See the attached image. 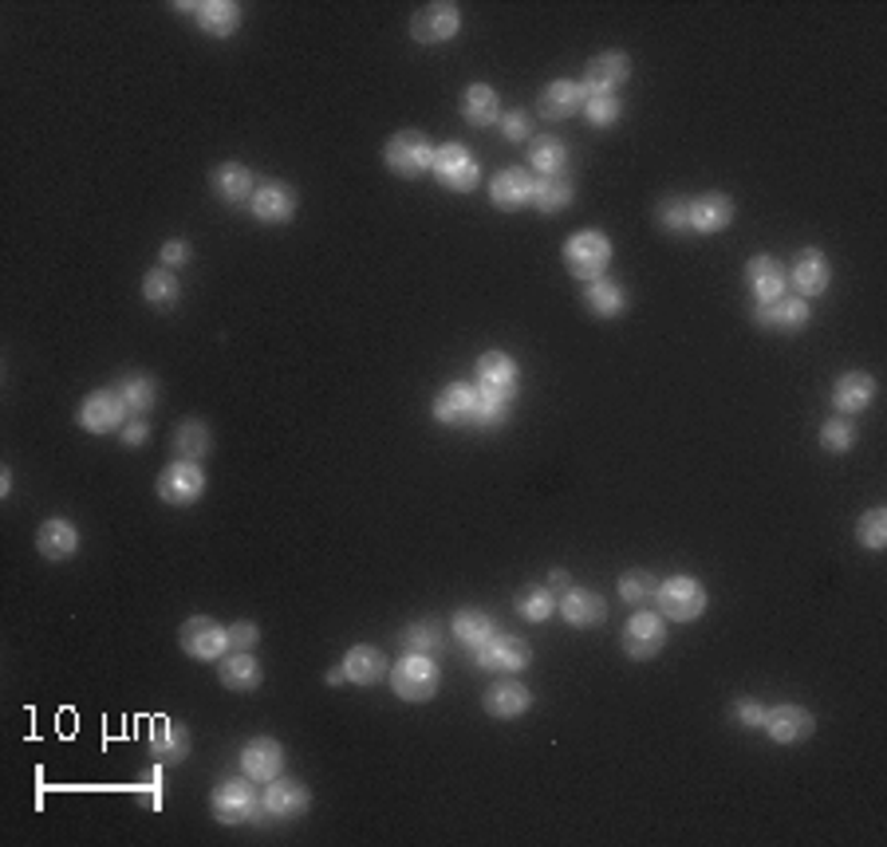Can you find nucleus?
<instances>
[{"label": "nucleus", "mask_w": 887, "mask_h": 847, "mask_svg": "<svg viewBox=\"0 0 887 847\" xmlns=\"http://www.w3.org/2000/svg\"><path fill=\"white\" fill-rule=\"evenodd\" d=\"M458 29H462V9H458L453 0H435V4H426V9H418L415 16H410V36L426 47L453 40Z\"/></svg>", "instance_id": "1a4fd4ad"}, {"label": "nucleus", "mask_w": 887, "mask_h": 847, "mask_svg": "<svg viewBox=\"0 0 887 847\" xmlns=\"http://www.w3.org/2000/svg\"><path fill=\"white\" fill-rule=\"evenodd\" d=\"M229 631V647L233 650H249V647H256V639H261V627L256 623H233V627H226Z\"/></svg>", "instance_id": "864d4df0"}, {"label": "nucleus", "mask_w": 887, "mask_h": 847, "mask_svg": "<svg viewBox=\"0 0 887 847\" xmlns=\"http://www.w3.org/2000/svg\"><path fill=\"white\" fill-rule=\"evenodd\" d=\"M872 398H876V378H872L868 371H848V375H841L836 386H832V406H836L841 415L868 410Z\"/></svg>", "instance_id": "cd10ccee"}, {"label": "nucleus", "mask_w": 887, "mask_h": 847, "mask_svg": "<svg viewBox=\"0 0 887 847\" xmlns=\"http://www.w3.org/2000/svg\"><path fill=\"white\" fill-rule=\"evenodd\" d=\"M560 615L568 619V627H595V623L607 619V603L604 595L588 592V587H568L565 600H560Z\"/></svg>", "instance_id": "c85d7f7f"}, {"label": "nucleus", "mask_w": 887, "mask_h": 847, "mask_svg": "<svg viewBox=\"0 0 887 847\" xmlns=\"http://www.w3.org/2000/svg\"><path fill=\"white\" fill-rule=\"evenodd\" d=\"M548 580H552V587H568V572H565V568H557V572L548 575Z\"/></svg>", "instance_id": "4d7b16f0"}, {"label": "nucleus", "mask_w": 887, "mask_h": 847, "mask_svg": "<svg viewBox=\"0 0 887 847\" xmlns=\"http://www.w3.org/2000/svg\"><path fill=\"white\" fill-rule=\"evenodd\" d=\"M655 595H659L662 615L675 623H694L707 612V587L694 575H670V580H662Z\"/></svg>", "instance_id": "0eeeda50"}, {"label": "nucleus", "mask_w": 887, "mask_h": 847, "mask_svg": "<svg viewBox=\"0 0 887 847\" xmlns=\"http://www.w3.org/2000/svg\"><path fill=\"white\" fill-rule=\"evenodd\" d=\"M572 198H577V186H572L565 174H557V178H540L537 182L533 206H537L540 213H560V209L572 206Z\"/></svg>", "instance_id": "a19ab883"}, {"label": "nucleus", "mask_w": 887, "mask_h": 847, "mask_svg": "<svg viewBox=\"0 0 887 847\" xmlns=\"http://www.w3.org/2000/svg\"><path fill=\"white\" fill-rule=\"evenodd\" d=\"M253 784L256 781H249V777H233V781H221L218 789H213V796H209V812H213V820H218V824H229V828L261 820L265 804H261V796H256Z\"/></svg>", "instance_id": "f03ea898"}, {"label": "nucleus", "mask_w": 887, "mask_h": 847, "mask_svg": "<svg viewBox=\"0 0 887 847\" xmlns=\"http://www.w3.org/2000/svg\"><path fill=\"white\" fill-rule=\"evenodd\" d=\"M189 9H194V20H198V29L206 36L226 40L241 29V4H233V0H201V4H189Z\"/></svg>", "instance_id": "c756f323"}, {"label": "nucleus", "mask_w": 887, "mask_h": 847, "mask_svg": "<svg viewBox=\"0 0 887 847\" xmlns=\"http://www.w3.org/2000/svg\"><path fill=\"white\" fill-rule=\"evenodd\" d=\"M478 391H485V395L493 398H505V403H513V395H517L521 386V367L517 359L505 355V351H485V355H478Z\"/></svg>", "instance_id": "f8f14e48"}, {"label": "nucleus", "mask_w": 887, "mask_h": 847, "mask_svg": "<svg viewBox=\"0 0 887 847\" xmlns=\"http://www.w3.org/2000/svg\"><path fill=\"white\" fill-rule=\"evenodd\" d=\"M450 631H453V639L462 642V647L478 650L493 635V615L482 612V607H462V612L453 615Z\"/></svg>", "instance_id": "58836bf2"}, {"label": "nucleus", "mask_w": 887, "mask_h": 847, "mask_svg": "<svg viewBox=\"0 0 887 847\" xmlns=\"http://www.w3.org/2000/svg\"><path fill=\"white\" fill-rule=\"evenodd\" d=\"M627 79H632V59L623 52H604L584 67L580 87H584V95H615Z\"/></svg>", "instance_id": "6ab92c4d"}, {"label": "nucleus", "mask_w": 887, "mask_h": 847, "mask_svg": "<svg viewBox=\"0 0 887 847\" xmlns=\"http://www.w3.org/2000/svg\"><path fill=\"white\" fill-rule=\"evenodd\" d=\"M201 493H206V473H201L198 462H171L158 473V497L166 505H198Z\"/></svg>", "instance_id": "ddd939ff"}, {"label": "nucleus", "mask_w": 887, "mask_h": 847, "mask_svg": "<svg viewBox=\"0 0 887 847\" xmlns=\"http://www.w3.org/2000/svg\"><path fill=\"white\" fill-rule=\"evenodd\" d=\"M513 607H517V615H521V619H529V623H545L548 615L557 612V595L548 592V587L533 584V587H525V592H517V600H513Z\"/></svg>", "instance_id": "79ce46f5"}, {"label": "nucleus", "mask_w": 887, "mask_h": 847, "mask_svg": "<svg viewBox=\"0 0 887 847\" xmlns=\"http://www.w3.org/2000/svg\"><path fill=\"white\" fill-rule=\"evenodd\" d=\"M435 142L426 139L423 131H398L383 146V162L391 166V174L398 178H423L426 169L435 166Z\"/></svg>", "instance_id": "7ed1b4c3"}, {"label": "nucleus", "mask_w": 887, "mask_h": 847, "mask_svg": "<svg viewBox=\"0 0 887 847\" xmlns=\"http://www.w3.org/2000/svg\"><path fill=\"white\" fill-rule=\"evenodd\" d=\"M340 682H348V674H343V667H336L328 674V686H340Z\"/></svg>", "instance_id": "13d9d810"}, {"label": "nucleus", "mask_w": 887, "mask_h": 847, "mask_svg": "<svg viewBox=\"0 0 887 847\" xmlns=\"http://www.w3.org/2000/svg\"><path fill=\"white\" fill-rule=\"evenodd\" d=\"M142 300L151 304V308H158V311H171L174 304L182 300V284H178V276L171 273V268H151V273L142 276Z\"/></svg>", "instance_id": "e433bc0d"}, {"label": "nucleus", "mask_w": 887, "mask_h": 847, "mask_svg": "<svg viewBox=\"0 0 887 847\" xmlns=\"http://www.w3.org/2000/svg\"><path fill=\"white\" fill-rule=\"evenodd\" d=\"M730 221H734V198H726V194L710 189V194L690 201V229L694 233H722V229H730Z\"/></svg>", "instance_id": "a878e982"}, {"label": "nucleus", "mask_w": 887, "mask_h": 847, "mask_svg": "<svg viewBox=\"0 0 887 847\" xmlns=\"http://www.w3.org/2000/svg\"><path fill=\"white\" fill-rule=\"evenodd\" d=\"M533 194H537V182H533L529 169L521 166H505L493 174L490 182V201L505 213H517V209L533 206Z\"/></svg>", "instance_id": "dca6fc26"}, {"label": "nucleus", "mask_w": 887, "mask_h": 847, "mask_svg": "<svg viewBox=\"0 0 887 847\" xmlns=\"http://www.w3.org/2000/svg\"><path fill=\"white\" fill-rule=\"evenodd\" d=\"M241 772L249 781L269 784L284 772V749L273 741V737H253V741L241 749Z\"/></svg>", "instance_id": "5701e85b"}, {"label": "nucleus", "mask_w": 887, "mask_h": 847, "mask_svg": "<svg viewBox=\"0 0 887 847\" xmlns=\"http://www.w3.org/2000/svg\"><path fill=\"white\" fill-rule=\"evenodd\" d=\"M655 221H659L667 233H690V198H679L670 194L655 206Z\"/></svg>", "instance_id": "a18cd8bd"}, {"label": "nucleus", "mask_w": 887, "mask_h": 847, "mask_svg": "<svg viewBox=\"0 0 887 847\" xmlns=\"http://www.w3.org/2000/svg\"><path fill=\"white\" fill-rule=\"evenodd\" d=\"M189 256H194V253H189L186 241H178V237H174V241H166V245H162V268H182Z\"/></svg>", "instance_id": "5fc2aeb1"}, {"label": "nucleus", "mask_w": 887, "mask_h": 847, "mask_svg": "<svg viewBox=\"0 0 887 847\" xmlns=\"http://www.w3.org/2000/svg\"><path fill=\"white\" fill-rule=\"evenodd\" d=\"M435 418L442 426H453V430H466V426H478V430H497V426L510 422V403L505 398H493L485 391H478L473 383H450L435 395Z\"/></svg>", "instance_id": "f257e3e1"}, {"label": "nucleus", "mask_w": 887, "mask_h": 847, "mask_svg": "<svg viewBox=\"0 0 887 847\" xmlns=\"http://www.w3.org/2000/svg\"><path fill=\"white\" fill-rule=\"evenodd\" d=\"M430 174L438 178V186L453 189V194H470V189H478V182H482V166H478V158H473L470 146H462V142L438 146Z\"/></svg>", "instance_id": "423d86ee"}, {"label": "nucleus", "mask_w": 887, "mask_h": 847, "mask_svg": "<svg viewBox=\"0 0 887 847\" xmlns=\"http://www.w3.org/2000/svg\"><path fill=\"white\" fill-rule=\"evenodd\" d=\"M221 686L237 690V694H249V690L261 686V662L249 654V650H233V654H221Z\"/></svg>", "instance_id": "f704fd0d"}, {"label": "nucleus", "mask_w": 887, "mask_h": 847, "mask_svg": "<svg viewBox=\"0 0 887 847\" xmlns=\"http://www.w3.org/2000/svg\"><path fill=\"white\" fill-rule=\"evenodd\" d=\"M127 410H131V406L123 403L119 391H91V395L79 403L76 422L84 426L87 433H114L127 426Z\"/></svg>", "instance_id": "9d476101"}, {"label": "nucleus", "mask_w": 887, "mask_h": 847, "mask_svg": "<svg viewBox=\"0 0 887 847\" xmlns=\"http://www.w3.org/2000/svg\"><path fill=\"white\" fill-rule=\"evenodd\" d=\"M655 592H659V580H655L651 572H643V568L620 575V595H623V603H632V607L635 603H647Z\"/></svg>", "instance_id": "09e8293b"}, {"label": "nucleus", "mask_w": 887, "mask_h": 847, "mask_svg": "<svg viewBox=\"0 0 887 847\" xmlns=\"http://www.w3.org/2000/svg\"><path fill=\"white\" fill-rule=\"evenodd\" d=\"M209 186H213V194H218L221 201H229V206H249L256 194V178L245 162H221V166H213Z\"/></svg>", "instance_id": "393cba45"}, {"label": "nucleus", "mask_w": 887, "mask_h": 847, "mask_svg": "<svg viewBox=\"0 0 887 847\" xmlns=\"http://www.w3.org/2000/svg\"><path fill=\"white\" fill-rule=\"evenodd\" d=\"M856 540L868 548V552H879V548L887 544V508H868V513L859 517Z\"/></svg>", "instance_id": "de8ad7c7"}, {"label": "nucleus", "mask_w": 887, "mask_h": 847, "mask_svg": "<svg viewBox=\"0 0 887 847\" xmlns=\"http://www.w3.org/2000/svg\"><path fill=\"white\" fill-rule=\"evenodd\" d=\"M501 134L510 142H529L533 139V114L521 111V107H513V111L501 114Z\"/></svg>", "instance_id": "3c124183"}, {"label": "nucleus", "mask_w": 887, "mask_h": 847, "mask_svg": "<svg viewBox=\"0 0 887 847\" xmlns=\"http://www.w3.org/2000/svg\"><path fill=\"white\" fill-rule=\"evenodd\" d=\"M789 280H793L797 296L801 300H812V296L829 293L832 284V264L829 256L821 253V249H801L793 261V268H789Z\"/></svg>", "instance_id": "412c9836"}, {"label": "nucleus", "mask_w": 887, "mask_h": 847, "mask_svg": "<svg viewBox=\"0 0 887 847\" xmlns=\"http://www.w3.org/2000/svg\"><path fill=\"white\" fill-rule=\"evenodd\" d=\"M178 642H182V650H186L189 659L218 662L221 654H226V647H229V631L221 627V623L209 619V615H194V619L182 623Z\"/></svg>", "instance_id": "9b49d317"}, {"label": "nucleus", "mask_w": 887, "mask_h": 847, "mask_svg": "<svg viewBox=\"0 0 887 847\" xmlns=\"http://www.w3.org/2000/svg\"><path fill=\"white\" fill-rule=\"evenodd\" d=\"M119 438H123V446H142L146 438H151V426H146V422H127L123 430H119Z\"/></svg>", "instance_id": "6e6d98bb"}, {"label": "nucleus", "mask_w": 887, "mask_h": 847, "mask_svg": "<svg viewBox=\"0 0 887 847\" xmlns=\"http://www.w3.org/2000/svg\"><path fill=\"white\" fill-rule=\"evenodd\" d=\"M383 670H387L383 650L368 647V642L351 647L348 659H343V674H348V682H355V686H375L379 678H383Z\"/></svg>", "instance_id": "c9c22d12"}, {"label": "nucleus", "mask_w": 887, "mask_h": 847, "mask_svg": "<svg viewBox=\"0 0 887 847\" xmlns=\"http://www.w3.org/2000/svg\"><path fill=\"white\" fill-rule=\"evenodd\" d=\"M438 678H442V670L430 654H410L406 650L403 659L391 667V686L403 702H430L438 694Z\"/></svg>", "instance_id": "20e7f679"}, {"label": "nucleus", "mask_w": 887, "mask_h": 847, "mask_svg": "<svg viewBox=\"0 0 887 847\" xmlns=\"http://www.w3.org/2000/svg\"><path fill=\"white\" fill-rule=\"evenodd\" d=\"M762 729L774 737L777 745H801L812 737L817 722H812V714L804 706H774V710H765Z\"/></svg>", "instance_id": "4be33fe9"}, {"label": "nucleus", "mask_w": 887, "mask_h": 847, "mask_svg": "<svg viewBox=\"0 0 887 847\" xmlns=\"http://www.w3.org/2000/svg\"><path fill=\"white\" fill-rule=\"evenodd\" d=\"M730 714H734L737 725H746V729H762L765 725V706L757 697H737L734 706H730Z\"/></svg>", "instance_id": "603ef678"}, {"label": "nucleus", "mask_w": 887, "mask_h": 847, "mask_svg": "<svg viewBox=\"0 0 887 847\" xmlns=\"http://www.w3.org/2000/svg\"><path fill=\"white\" fill-rule=\"evenodd\" d=\"M565 264L577 280H595L607 276L604 268L612 264V241L600 229H584V233L568 237L565 241Z\"/></svg>", "instance_id": "39448f33"}, {"label": "nucleus", "mask_w": 887, "mask_h": 847, "mask_svg": "<svg viewBox=\"0 0 887 847\" xmlns=\"http://www.w3.org/2000/svg\"><path fill=\"white\" fill-rule=\"evenodd\" d=\"M473 662L490 674H521L533 662V647L517 635H490L482 647L473 650Z\"/></svg>", "instance_id": "6e6552de"}, {"label": "nucleus", "mask_w": 887, "mask_h": 847, "mask_svg": "<svg viewBox=\"0 0 887 847\" xmlns=\"http://www.w3.org/2000/svg\"><path fill=\"white\" fill-rule=\"evenodd\" d=\"M584 119L592 127H615L620 123V114H623V103H620V95H584Z\"/></svg>", "instance_id": "49530a36"}, {"label": "nucleus", "mask_w": 887, "mask_h": 847, "mask_svg": "<svg viewBox=\"0 0 887 847\" xmlns=\"http://www.w3.org/2000/svg\"><path fill=\"white\" fill-rule=\"evenodd\" d=\"M151 757L158 765H182V761H186V757H189V729H186V725L171 722V717L154 722Z\"/></svg>", "instance_id": "7c9ffc66"}, {"label": "nucleus", "mask_w": 887, "mask_h": 847, "mask_svg": "<svg viewBox=\"0 0 887 847\" xmlns=\"http://www.w3.org/2000/svg\"><path fill=\"white\" fill-rule=\"evenodd\" d=\"M261 804H265V812L273 820H300L311 809V792L296 777H276V781H269Z\"/></svg>", "instance_id": "a211bd4d"}, {"label": "nucleus", "mask_w": 887, "mask_h": 847, "mask_svg": "<svg viewBox=\"0 0 887 847\" xmlns=\"http://www.w3.org/2000/svg\"><path fill=\"white\" fill-rule=\"evenodd\" d=\"M584 107V87L580 79H552V84L540 91V114L545 119H568Z\"/></svg>", "instance_id": "473e14b6"}, {"label": "nucleus", "mask_w": 887, "mask_h": 847, "mask_svg": "<svg viewBox=\"0 0 887 847\" xmlns=\"http://www.w3.org/2000/svg\"><path fill=\"white\" fill-rule=\"evenodd\" d=\"M529 166L537 169L540 178H557V174H565L568 169V146L560 139H552V134L533 139L529 142Z\"/></svg>", "instance_id": "ea45409f"}, {"label": "nucleus", "mask_w": 887, "mask_h": 847, "mask_svg": "<svg viewBox=\"0 0 887 847\" xmlns=\"http://www.w3.org/2000/svg\"><path fill=\"white\" fill-rule=\"evenodd\" d=\"M809 300H801V296L785 293V296H774V300H762L754 308V323H762L765 331H801L804 323H809Z\"/></svg>", "instance_id": "f3484780"}, {"label": "nucleus", "mask_w": 887, "mask_h": 847, "mask_svg": "<svg viewBox=\"0 0 887 847\" xmlns=\"http://www.w3.org/2000/svg\"><path fill=\"white\" fill-rule=\"evenodd\" d=\"M746 288L754 300H774V296L789 293V268L777 256H749L746 261Z\"/></svg>", "instance_id": "b1692460"}, {"label": "nucleus", "mask_w": 887, "mask_h": 847, "mask_svg": "<svg viewBox=\"0 0 887 847\" xmlns=\"http://www.w3.org/2000/svg\"><path fill=\"white\" fill-rule=\"evenodd\" d=\"M249 209H253V217L261 226H284V221L296 217V189L284 186V182H261Z\"/></svg>", "instance_id": "aec40b11"}, {"label": "nucleus", "mask_w": 887, "mask_h": 847, "mask_svg": "<svg viewBox=\"0 0 887 847\" xmlns=\"http://www.w3.org/2000/svg\"><path fill=\"white\" fill-rule=\"evenodd\" d=\"M667 647V623L659 615H632V619L623 623V654L635 662H647L655 659L659 650Z\"/></svg>", "instance_id": "4468645a"}, {"label": "nucleus", "mask_w": 887, "mask_h": 847, "mask_svg": "<svg viewBox=\"0 0 887 847\" xmlns=\"http://www.w3.org/2000/svg\"><path fill=\"white\" fill-rule=\"evenodd\" d=\"M114 391L123 395V403L131 406V410H151V406L158 403V383H154L151 375H123Z\"/></svg>", "instance_id": "c03bdc74"}, {"label": "nucleus", "mask_w": 887, "mask_h": 847, "mask_svg": "<svg viewBox=\"0 0 887 847\" xmlns=\"http://www.w3.org/2000/svg\"><path fill=\"white\" fill-rule=\"evenodd\" d=\"M821 446L832 453H848L852 446H856V426H852L848 418H829V422L821 426Z\"/></svg>", "instance_id": "8fccbe9b"}, {"label": "nucleus", "mask_w": 887, "mask_h": 847, "mask_svg": "<svg viewBox=\"0 0 887 847\" xmlns=\"http://www.w3.org/2000/svg\"><path fill=\"white\" fill-rule=\"evenodd\" d=\"M442 642H446V631L438 619H418L403 631V647L410 650V654H430V650H438Z\"/></svg>", "instance_id": "37998d69"}, {"label": "nucleus", "mask_w": 887, "mask_h": 847, "mask_svg": "<svg viewBox=\"0 0 887 847\" xmlns=\"http://www.w3.org/2000/svg\"><path fill=\"white\" fill-rule=\"evenodd\" d=\"M36 548L44 560H52V564H59V560H72V556L79 552V532L72 520L64 517H47L44 525H40L36 532Z\"/></svg>", "instance_id": "bb28decb"}, {"label": "nucleus", "mask_w": 887, "mask_h": 847, "mask_svg": "<svg viewBox=\"0 0 887 847\" xmlns=\"http://www.w3.org/2000/svg\"><path fill=\"white\" fill-rule=\"evenodd\" d=\"M0 493H4V497H9V493H12V473H9V470L0 473Z\"/></svg>", "instance_id": "bf43d9fd"}, {"label": "nucleus", "mask_w": 887, "mask_h": 847, "mask_svg": "<svg viewBox=\"0 0 887 847\" xmlns=\"http://www.w3.org/2000/svg\"><path fill=\"white\" fill-rule=\"evenodd\" d=\"M213 446V433L201 418H186V422L174 430V453H178V462H201Z\"/></svg>", "instance_id": "4c0bfd02"}, {"label": "nucleus", "mask_w": 887, "mask_h": 847, "mask_svg": "<svg viewBox=\"0 0 887 847\" xmlns=\"http://www.w3.org/2000/svg\"><path fill=\"white\" fill-rule=\"evenodd\" d=\"M482 706L490 717H497V722H517V717H525L533 710V694L525 682H517L513 674L497 678V682H490L482 694Z\"/></svg>", "instance_id": "2eb2a0df"}, {"label": "nucleus", "mask_w": 887, "mask_h": 847, "mask_svg": "<svg viewBox=\"0 0 887 847\" xmlns=\"http://www.w3.org/2000/svg\"><path fill=\"white\" fill-rule=\"evenodd\" d=\"M462 114L470 127H493L501 123L505 107H501V95L490 84H470L462 95Z\"/></svg>", "instance_id": "72a5a7b5"}, {"label": "nucleus", "mask_w": 887, "mask_h": 847, "mask_svg": "<svg viewBox=\"0 0 887 847\" xmlns=\"http://www.w3.org/2000/svg\"><path fill=\"white\" fill-rule=\"evenodd\" d=\"M584 304L600 320H615V316L627 311V288L620 280H612V276H595L584 288Z\"/></svg>", "instance_id": "2f4dec72"}]
</instances>
